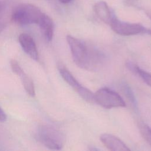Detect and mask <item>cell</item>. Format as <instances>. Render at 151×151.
Listing matches in <instances>:
<instances>
[{"label": "cell", "mask_w": 151, "mask_h": 151, "mask_svg": "<svg viewBox=\"0 0 151 151\" xmlns=\"http://www.w3.org/2000/svg\"><path fill=\"white\" fill-rule=\"evenodd\" d=\"M73 60L79 67L89 71H96L104 64L105 55L95 47L75 38L67 36Z\"/></svg>", "instance_id": "cell-1"}, {"label": "cell", "mask_w": 151, "mask_h": 151, "mask_svg": "<svg viewBox=\"0 0 151 151\" xmlns=\"http://www.w3.org/2000/svg\"><path fill=\"white\" fill-rule=\"evenodd\" d=\"M44 14L34 5L21 4L14 8L11 18L12 21L19 25L38 24Z\"/></svg>", "instance_id": "cell-2"}, {"label": "cell", "mask_w": 151, "mask_h": 151, "mask_svg": "<svg viewBox=\"0 0 151 151\" xmlns=\"http://www.w3.org/2000/svg\"><path fill=\"white\" fill-rule=\"evenodd\" d=\"M38 140L47 147L52 150H60L64 146L63 134L55 127L42 126L38 129Z\"/></svg>", "instance_id": "cell-3"}, {"label": "cell", "mask_w": 151, "mask_h": 151, "mask_svg": "<svg viewBox=\"0 0 151 151\" xmlns=\"http://www.w3.org/2000/svg\"><path fill=\"white\" fill-rule=\"evenodd\" d=\"M94 101L106 109L126 106L123 98L117 92L107 87L100 88L94 93Z\"/></svg>", "instance_id": "cell-4"}, {"label": "cell", "mask_w": 151, "mask_h": 151, "mask_svg": "<svg viewBox=\"0 0 151 151\" xmlns=\"http://www.w3.org/2000/svg\"><path fill=\"white\" fill-rule=\"evenodd\" d=\"M110 25L114 32L123 36H130L140 33H146L147 29L140 24L120 21L115 16L112 19Z\"/></svg>", "instance_id": "cell-5"}, {"label": "cell", "mask_w": 151, "mask_h": 151, "mask_svg": "<svg viewBox=\"0 0 151 151\" xmlns=\"http://www.w3.org/2000/svg\"><path fill=\"white\" fill-rule=\"evenodd\" d=\"M10 64L13 72L20 77L21 82L27 93L31 96H34L35 88L32 79L24 71L16 60H11Z\"/></svg>", "instance_id": "cell-6"}, {"label": "cell", "mask_w": 151, "mask_h": 151, "mask_svg": "<svg viewBox=\"0 0 151 151\" xmlns=\"http://www.w3.org/2000/svg\"><path fill=\"white\" fill-rule=\"evenodd\" d=\"M100 139L103 144L109 150L114 151H129L130 149L125 143L116 136L108 134H102Z\"/></svg>", "instance_id": "cell-7"}, {"label": "cell", "mask_w": 151, "mask_h": 151, "mask_svg": "<svg viewBox=\"0 0 151 151\" xmlns=\"http://www.w3.org/2000/svg\"><path fill=\"white\" fill-rule=\"evenodd\" d=\"M19 42L25 52L34 60L38 58V52L34 40L29 34L23 33L19 37Z\"/></svg>", "instance_id": "cell-8"}, {"label": "cell", "mask_w": 151, "mask_h": 151, "mask_svg": "<svg viewBox=\"0 0 151 151\" xmlns=\"http://www.w3.org/2000/svg\"><path fill=\"white\" fill-rule=\"evenodd\" d=\"M94 9L97 16L104 23L110 24L114 15L112 14L107 4L105 1H100L96 3Z\"/></svg>", "instance_id": "cell-9"}, {"label": "cell", "mask_w": 151, "mask_h": 151, "mask_svg": "<svg viewBox=\"0 0 151 151\" xmlns=\"http://www.w3.org/2000/svg\"><path fill=\"white\" fill-rule=\"evenodd\" d=\"M38 25L46 41H51L53 37L54 29V25L52 19L45 14H44Z\"/></svg>", "instance_id": "cell-10"}, {"label": "cell", "mask_w": 151, "mask_h": 151, "mask_svg": "<svg viewBox=\"0 0 151 151\" xmlns=\"http://www.w3.org/2000/svg\"><path fill=\"white\" fill-rule=\"evenodd\" d=\"M58 70L60 75L65 80V81H66V83L69 84L73 88H74V90L76 91L78 93L83 87V86H82L81 84L79 83V82L70 73V72L65 67L60 65L58 67Z\"/></svg>", "instance_id": "cell-11"}, {"label": "cell", "mask_w": 151, "mask_h": 151, "mask_svg": "<svg viewBox=\"0 0 151 151\" xmlns=\"http://www.w3.org/2000/svg\"><path fill=\"white\" fill-rule=\"evenodd\" d=\"M126 65L130 70L138 74L147 85L151 87V73L143 70L133 63L128 62Z\"/></svg>", "instance_id": "cell-12"}, {"label": "cell", "mask_w": 151, "mask_h": 151, "mask_svg": "<svg viewBox=\"0 0 151 151\" xmlns=\"http://www.w3.org/2000/svg\"><path fill=\"white\" fill-rule=\"evenodd\" d=\"M139 128L143 139L151 146V128L143 123H140L139 124Z\"/></svg>", "instance_id": "cell-13"}, {"label": "cell", "mask_w": 151, "mask_h": 151, "mask_svg": "<svg viewBox=\"0 0 151 151\" xmlns=\"http://www.w3.org/2000/svg\"><path fill=\"white\" fill-rule=\"evenodd\" d=\"M78 94L80 96V97L86 100V101L93 103H95L94 101V93H93L88 88L83 87L80 91L78 93Z\"/></svg>", "instance_id": "cell-14"}, {"label": "cell", "mask_w": 151, "mask_h": 151, "mask_svg": "<svg viewBox=\"0 0 151 151\" xmlns=\"http://www.w3.org/2000/svg\"><path fill=\"white\" fill-rule=\"evenodd\" d=\"M123 89L124 93L126 94V96H127L128 100H130L132 103H133V104H134L135 99L134 97V95H133L130 88L129 87V86L127 84H124Z\"/></svg>", "instance_id": "cell-15"}, {"label": "cell", "mask_w": 151, "mask_h": 151, "mask_svg": "<svg viewBox=\"0 0 151 151\" xmlns=\"http://www.w3.org/2000/svg\"><path fill=\"white\" fill-rule=\"evenodd\" d=\"M123 2L126 6L133 7H137L139 4V0H123Z\"/></svg>", "instance_id": "cell-16"}, {"label": "cell", "mask_w": 151, "mask_h": 151, "mask_svg": "<svg viewBox=\"0 0 151 151\" xmlns=\"http://www.w3.org/2000/svg\"><path fill=\"white\" fill-rule=\"evenodd\" d=\"M6 115L4 111L0 107V122H5L6 120Z\"/></svg>", "instance_id": "cell-17"}, {"label": "cell", "mask_w": 151, "mask_h": 151, "mask_svg": "<svg viewBox=\"0 0 151 151\" xmlns=\"http://www.w3.org/2000/svg\"><path fill=\"white\" fill-rule=\"evenodd\" d=\"M58 1L63 4H68L72 0H58Z\"/></svg>", "instance_id": "cell-18"}, {"label": "cell", "mask_w": 151, "mask_h": 151, "mask_svg": "<svg viewBox=\"0 0 151 151\" xmlns=\"http://www.w3.org/2000/svg\"><path fill=\"white\" fill-rule=\"evenodd\" d=\"M146 33H147L148 34L151 35V29H146Z\"/></svg>", "instance_id": "cell-19"}]
</instances>
